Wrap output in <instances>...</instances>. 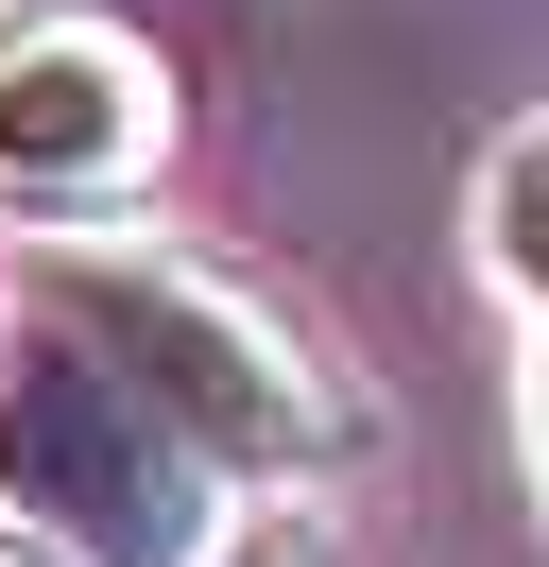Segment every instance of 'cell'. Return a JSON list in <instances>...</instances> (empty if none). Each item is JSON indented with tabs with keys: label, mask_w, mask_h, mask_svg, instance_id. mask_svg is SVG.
Instances as JSON below:
<instances>
[{
	"label": "cell",
	"mask_w": 549,
	"mask_h": 567,
	"mask_svg": "<svg viewBox=\"0 0 549 567\" xmlns=\"http://www.w3.org/2000/svg\"><path fill=\"white\" fill-rule=\"evenodd\" d=\"M34 310L86 327V344L172 413V447H189L206 482L292 498V482H343V464L377 447V413L309 361V327L258 310L240 276H206V258H172V241H69L52 276H34Z\"/></svg>",
	"instance_id": "6da1fadb"
},
{
	"label": "cell",
	"mask_w": 549,
	"mask_h": 567,
	"mask_svg": "<svg viewBox=\"0 0 549 567\" xmlns=\"http://www.w3.org/2000/svg\"><path fill=\"white\" fill-rule=\"evenodd\" d=\"M0 516L69 567H224L206 550V464L172 413L86 344V327L18 310L0 327Z\"/></svg>",
	"instance_id": "7a4b0ae2"
},
{
	"label": "cell",
	"mask_w": 549,
	"mask_h": 567,
	"mask_svg": "<svg viewBox=\"0 0 549 567\" xmlns=\"http://www.w3.org/2000/svg\"><path fill=\"white\" fill-rule=\"evenodd\" d=\"M155 155H172L155 35H121L86 0H0V207L86 224L121 189H155Z\"/></svg>",
	"instance_id": "3957f363"
},
{
	"label": "cell",
	"mask_w": 549,
	"mask_h": 567,
	"mask_svg": "<svg viewBox=\"0 0 549 567\" xmlns=\"http://www.w3.org/2000/svg\"><path fill=\"white\" fill-rule=\"evenodd\" d=\"M480 241H498V276L549 310V138H515V155H498V189H480Z\"/></svg>",
	"instance_id": "277c9868"
},
{
	"label": "cell",
	"mask_w": 549,
	"mask_h": 567,
	"mask_svg": "<svg viewBox=\"0 0 549 567\" xmlns=\"http://www.w3.org/2000/svg\"><path fill=\"white\" fill-rule=\"evenodd\" d=\"M0 567H69V550H34V533H18V516H0Z\"/></svg>",
	"instance_id": "5b68a950"
},
{
	"label": "cell",
	"mask_w": 549,
	"mask_h": 567,
	"mask_svg": "<svg viewBox=\"0 0 549 567\" xmlns=\"http://www.w3.org/2000/svg\"><path fill=\"white\" fill-rule=\"evenodd\" d=\"M224 567H309V550H292V533H258V550H224Z\"/></svg>",
	"instance_id": "8992f818"
},
{
	"label": "cell",
	"mask_w": 549,
	"mask_h": 567,
	"mask_svg": "<svg viewBox=\"0 0 549 567\" xmlns=\"http://www.w3.org/2000/svg\"><path fill=\"white\" fill-rule=\"evenodd\" d=\"M532 447H549V379H532Z\"/></svg>",
	"instance_id": "52a82bcc"
}]
</instances>
